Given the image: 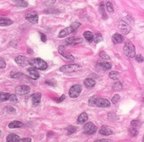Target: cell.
<instances>
[{"mask_svg":"<svg viewBox=\"0 0 144 142\" xmlns=\"http://www.w3.org/2000/svg\"><path fill=\"white\" fill-rule=\"evenodd\" d=\"M20 141H29V142H30L31 139H29V138H23V139H20Z\"/></svg>","mask_w":144,"mask_h":142,"instance_id":"46","label":"cell"},{"mask_svg":"<svg viewBox=\"0 0 144 142\" xmlns=\"http://www.w3.org/2000/svg\"><path fill=\"white\" fill-rule=\"evenodd\" d=\"M129 134L131 135V136H133V137L137 136V134H138V128L131 126L130 127V129H129Z\"/></svg>","mask_w":144,"mask_h":142,"instance_id":"28","label":"cell"},{"mask_svg":"<svg viewBox=\"0 0 144 142\" xmlns=\"http://www.w3.org/2000/svg\"><path fill=\"white\" fill-rule=\"evenodd\" d=\"M120 99V96L118 94H115L112 98V99H111V102H112L113 104H117L118 101Z\"/></svg>","mask_w":144,"mask_h":142,"instance_id":"37","label":"cell"},{"mask_svg":"<svg viewBox=\"0 0 144 142\" xmlns=\"http://www.w3.org/2000/svg\"><path fill=\"white\" fill-rule=\"evenodd\" d=\"M10 76H11V77H12V78L17 79V78H20V76H22V74L18 73V72H12V73L10 74Z\"/></svg>","mask_w":144,"mask_h":142,"instance_id":"36","label":"cell"},{"mask_svg":"<svg viewBox=\"0 0 144 142\" xmlns=\"http://www.w3.org/2000/svg\"><path fill=\"white\" fill-rule=\"evenodd\" d=\"M81 91H82V85H75L69 89V94L71 98H76L79 96Z\"/></svg>","mask_w":144,"mask_h":142,"instance_id":"4","label":"cell"},{"mask_svg":"<svg viewBox=\"0 0 144 142\" xmlns=\"http://www.w3.org/2000/svg\"><path fill=\"white\" fill-rule=\"evenodd\" d=\"M28 52H29V53H32V51H31V49H29V51H28Z\"/></svg>","mask_w":144,"mask_h":142,"instance_id":"47","label":"cell"},{"mask_svg":"<svg viewBox=\"0 0 144 142\" xmlns=\"http://www.w3.org/2000/svg\"><path fill=\"white\" fill-rule=\"evenodd\" d=\"M15 62L18 65H20V67H26L28 65L30 64V60H29L28 58L25 56H22V55H18L14 58Z\"/></svg>","mask_w":144,"mask_h":142,"instance_id":"5","label":"cell"},{"mask_svg":"<svg viewBox=\"0 0 144 142\" xmlns=\"http://www.w3.org/2000/svg\"><path fill=\"white\" fill-rule=\"evenodd\" d=\"M98 99H99V97H97L96 95H94V96H92L89 99V101H88V104H89L91 107H95L96 106V102H97V101H98Z\"/></svg>","mask_w":144,"mask_h":142,"instance_id":"24","label":"cell"},{"mask_svg":"<svg viewBox=\"0 0 144 142\" xmlns=\"http://www.w3.org/2000/svg\"><path fill=\"white\" fill-rule=\"evenodd\" d=\"M39 35H40V36H41V40H42V42H45V41H46V36H45V35L44 34V33H39Z\"/></svg>","mask_w":144,"mask_h":142,"instance_id":"45","label":"cell"},{"mask_svg":"<svg viewBox=\"0 0 144 142\" xmlns=\"http://www.w3.org/2000/svg\"><path fill=\"white\" fill-rule=\"evenodd\" d=\"M99 65L104 69H110L111 67H112L111 63H110V62H107V61H105V60H103V61H100Z\"/></svg>","mask_w":144,"mask_h":142,"instance_id":"25","label":"cell"},{"mask_svg":"<svg viewBox=\"0 0 144 142\" xmlns=\"http://www.w3.org/2000/svg\"><path fill=\"white\" fill-rule=\"evenodd\" d=\"M64 99H65V95H62V96L59 97V98H57V99H55V101L58 102V103H60V102L63 101Z\"/></svg>","mask_w":144,"mask_h":142,"instance_id":"43","label":"cell"},{"mask_svg":"<svg viewBox=\"0 0 144 142\" xmlns=\"http://www.w3.org/2000/svg\"><path fill=\"white\" fill-rule=\"evenodd\" d=\"M71 33H73V30H72L71 27L69 26L68 28H65V29H62L61 31L59 33V36H59L60 38H65V36H69V35L71 34Z\"/></svg>","mask_w":144,"mask_h":142,"instance_id":"15","label":"cell"},{"mask_svg":"<svg viewBox=\"0 0 144 142\" xmlns=\"http://www.w3.org/2000/svg\"><path fill=\"white\" fill-rule=\"evenodd\" d=\"M109 76H110V78H111L112 80H117L118 78H119V73L117 71H111L110 73V75H109Z\"/></svg>","mask_w":144,"mask_h":142,"instance_id":"27","label":"cell"},{"mask_svg":"<svg viewBox=\"0 0 144 142\" xmlns=\"http://www.w3.org/2000/svg\"><path fill=\"white\" fill-rule=\"evenodd\" d=\"M112 41H113V43L115 44V45L123 43V42H124V36H123L122 35L119 34V33H116L112 36Z\"/></svg>","mask_w":144,"mask_h":142,"instance_id":"17","label":"cell"},{"mask_svg":"<svg viewBox=\"0 0 144 142\" xmlns=\"http://www.w3.org/2000/svg\"><path fill=\"white\" fill-rule=\"evenodd\" d=\"M30 88L28 85H20L15 88V92L18 95H26L29 92Z\"/></svg>","mask_w":144,"mask_h":142,"instance_id":"9","label":"cell"},{"mask_svg":"<svg viewBox=\"0 0 144 142\" xmlns=\"http://www.w3.org/2000/svg\"><path fill=\"white\" fill-rule=\"evenodd\" d=\"M80 23L79 22H72L71 23V25H70V27H71V29L72 30H73V32H75L76 29H78V28L80 27Z\"/></svg>","mask_w":144,"mask_h":142,"instance_id":"33","label":"cell"},{"mask_svg":"<svg viewBox=\"0 0 144 142\" xmlns=\"http://www.w3.org/2000/svg\"><path fill=\"white\" fill-rule=\"evenodd\" d=\"M25 19L27 20H29V22L36 24V23H38V13H36V12L29 13L25 15Z\"/></svg>","mask_w":144,"mask_h":142,"instance_id":"10","label":"cell"},{"mask_svg":"<svg viewBox=\"0 0 144 142\" xmlns=\"http://www.w3.org/2000/svg\"><path fill=\"white\" fill-rule=\"evenodd\" d=\"M118 28H119V30L123 34H128L130 30H131V26L128 24V22H127L126 20H120Z\"/></svg>","mask_w":144,"mask_h":142,"instance_id":"7","label":"cell"},{"mask_svg":"<svg viewBox=\"0 0 144 142\" xmlns=\"http://www.w3.org/2000/svg\"><path fill=\"white\" fill-rule=\"evenodd\" d=\"M41 97H42V95L40 92H36V93L33 94L31 99H32V103H33L34 107H37L39 105L40 101H41Z\"/></svg>","mask_w":144,"mask_h":142,"instance_id":"14","label":"cell"},{"mask_svg":"<svg viewBox=\"0 0 144 142\" xmlns=\"http://www.w3.org/2000/svg\"><path fill=\"white\" fill-rule=\"evenodd\" d=\"M84 38L86 39L87 42H89V43H91V42L94 41V35L92 33L91 31H85L84 32Z\"/></svg>","mask_w":144,"mask_h":142,"instance_id":"20","label":"cell"},{"mask_svg":"<svg viewBox=\"0 0 144 142\" xmlns=\"http://www.w3.org/2000/svg\"><path fill=\"white\" fill-rule=\"evenodd\" d=\"M14 4L18 7H27L28 6V3L25 0H16Z\"/></svg>","mask_w":144,"mask_h":142,"instance_id":"26","label":"cell"},{"mask_svg":"<svg viewBox=\"0 0 144 142\" xmlns=\"http://www.w3.org/2000/svg\"><path fill=\"white\" fill-rule=\"evenodd\" d=\"M100 11H101V13L102 15V19H107V15L105 13V11H104V4L101 3L100 4Z\"/></svg>","mask_w":144,"mask_h":142,"instance_id":"31","label":"cell"},{"mask_svg":"<svg viewBox=\"0 0 144 142\" xmlns=\"http://www.w3.org/2000/svg\"><path fill=\"white\" fill-rule=\"evenodd\" d=\"M97 131V127L92 123H86L84 126V132L87 135H92Z\"/></svg>","mask_w":144,"mask_h":142,"instance_id":"6","label":"cell"},{"mask_svg":"<svg viewBox=\"0 0 144 142\" xmlns=\"http://www.w3.org/2000/svg\"><path fill=\"white\" fill-rule=\"evenodd\" d=\"M80 67L78 64H69L60 67V71L63 73H72V72L78 71Z\"/></svg>","mask_w":144,"mask_h":142,"instance_id":"3","label":"cell"},{"mask_svg":"<svg viewBox=\"0 0 144 142\" xmlns=\"http://www.w3.org/2000/svg\"><path fill=\"white\" fill-rule=\"evenodd\" d=\"M58 52H59L60 54H61L62 57H64L66 60H75V58H74L73 55L66 52L65 47L63 45H60L59 47H58Z\"/></svg>","mask_w":144,"mask_h":142,"instance_id":"8","label":"cell"},{"mask_svg":"<svg viewBox=\"0 0 144 142\" xmlns=\"http://www.w3.org/2000/svg\"><path fill=\"white\" fill-rule=\"evenodd\" d=\"M20 137L18 135H16L14 133L9 134L7 137H6V141L7 142H11V141H20Z\"/></svg>","mask_w":144,"mask_h":142,"instance_id":"22","label":"cell"},{"mask_svg":"<svg viewBox=\"0 0 144 142\" xmlns=\"http://www.w3.org/2000/svg\"><path fill=\"white\" fill-rule=\"evenodd\" d=\"M23 126V123L20 121H13L12 123H10L8 124V127L9 128H20V127H22Z\"/></svg>","mask_w":144,"mask_h":142,"instance_id":"23","label":"cell"},{"mask_svg":"<svg viewBox=\"0 0 144 142\" xmlns=\"http://www.w3.org/2000/svg\"><path fill=\"white\" fill-rule=\"evenodd\" d=\"M135 60H137L138 62H143L144 61V59H143V57L141 56V54H138V55H136L135 56Z\"/></svg>","mask_w":144,"mask_h":142,"instance_id":"42","label":"cell"},{"mask_svg":"<svg viewBox=\"0 0 144 142\" xmlns=\"http://www.w3.org/2000/svg\"><path fill=\"white\" fill-rule=\"evenodd\" d=\"M96 106L100 108H109L110 106V102L106 99H101L99 98L96 102Z\"/></svg>","mask_w":144,"mask_h":142,"instance_id":"11","label":"cell"},{"mask_svg":"<svg viewBox=\"0 0 144 142\" xmlns=\"http://www.w3.org/2000/svg\"><path fill=\"white\" fill-rule=\"evenodd\" d=\"M84 85L88 88V89H92L95 85V81L92 78H86L84 81Z\"/></svg>","mask_w":144,"mask_h":142,"instance_id":"18","label":"cell"},{"mask_svg":"<svg viewBox=\"0 0 144 142\" xmlns=\"http://www.w3.org/2000/svg\"><path fill=\"white\" fill-rule=\"evenodd\" d=\"M102 36H101V33H96L94 35V43H96V44H98L100 43L101 41H102Z\"/></svg>","mask_w":144,"mask_h":142,"instance_id":"29","label":"cell"},{"mask_svg":"<svg viewBox=\"0 0 144 142\" xmlns=\"http://www.w3.org/2000/svg\"><path fill=\"white\" fill-rule=\"evenodd\" d=\"M88 120V115L85 112H84L82 114H80V115L78 118V123L79 124H83V123H86V121Z\"/></svg>","mask_w":144,"mask_h":142,"instance_id":"19","label":"cell"},{"mask_svg":"<svg viewBox=\"0 0 144 142\" xmlns=\"http://www.w3.org/2000/svg\"><path fill=\"white\" fill-rule=\"evenodd\" d=\"M11 24H13V20L7 18H1L0 20V25L2 27H6V26H10Z\"/></svg>","mask_w":144,"mask_h":142,"instance_id":"21","label":"cell"},{"mask_svg":"<svg viewBox=\"0 0 144 142\" xmlns=\"http://www.w3.org/2000/svg\"><path fill=\"white\" fill-rule=\"evenodd\" d=\"M122 83H120V82H116L113 85V89L115 90V91H120V90H122Z\"/></svg>","mask_w":144,"mask_h":142,"instance_id":"32","label":"cell"},{"mask_svg":"<svg viewBox=\"0 0 144 142\" xmlns=\"http://www.w3.org/2000/svg\"><path fill=\"white\" fill-rule=\"evenodd\" d=\"M83 42L82 38H69L66 40L67 45H78V44H80Z\"/></svg>","mask_w":144,"mask_h":142,"instance_id":"16","label":"cell"},{"mask_svg":"<svg viewBox=\"0 0 144 142\" xmlns=\"http://www.w3.org/2000/svg\"><path fill=\"white\" fill-rule=\"evenodd\" d=\"M106 7H107V10L110 12V13H113L114 12L113 6H112V4H111L110 2H108V3L106 4Z\"/></svg>","mask_w":144,"mask_h":142,"instance_id":"38","label":"cell"},{"mask_svg":"<svg viewBox=\"0 0 144 142\" xmlns=\"http://www.w3.org/2000/svg\"><path fill=\"white\" fill-rule=\"evenodd\" d=\"M9 101H10L11 102H14V103H16V102H18V99H17V97H16V95L10 94V97H9Z\"/></svg>","mask_w":144,"mask_h":142,"instance_id":"40","label":"cell"},{"mask_svg":"<svg viewBox=\"0 0 144 142\" xmlns=\"http://www.w3.org/2000/svg\"><path fill=\"white\" fill-rule=\"evenodd\" d=\"M30 65L37 67L38 69H40V70H45V69H47V63L45 60L39 59V58H36V59L30 60Z\"/></svg>","mask_w":144,"mask_h":142,"instance_id":"2","label":"cell"},{"mask_svg":"<svg viewBox=\"0 0 144 142\" xmlns=\"http://www.w3.org/2000/svg\"><path fill=\"white\" fill-rule=\"evenodd\" d=\"M0 60H1V65H0V67H1V69H4V67H6V61H4V59L3 58H1V59H0Z\"/></svg>","mask_w":144,"mask_h":142,"instance_id":"44","label":"cell"},{"mask_svg":"<svg viewBox=\"0 0 144 142\" xmlns=\"http://www.w3.org/2000/svg\"><path fill=\"white\" fill-rule=\"evenodd\" d=\"M140 125H141V123H140V121H138V120H133L131 122V126L138 128Z\"/></svg>","mask_w":144,"mask_h":142,"instance_id":"39","label":"cell"},{"mask_svg":"<svg viewBox=\"0 0 144 142\" xmlns=\"http://www.w3.org/2000/svg\"><path fill=\"white\" fill-rule=\"evenodd\" d=\"M124 52L128 58H135V47L131 42H126L124 45Z\"/></svg>","mask_w":144,"mask_h":142,"instance_id":"1","label":"cell"},{"mask_svg":"<svg viewBox=\"0 0 144 142\" xmlns=\"http://www.w3.org/2000/svg\"><path fill=\"white\" fill-rule=\"evenodd\" d=\"M6 110L7 111L8 113H12V114H14L16 112V110L13 108H12L11 106H7L6 107Z\"/></svg>","mask_w":144,"mask_h":142,"instance_id":"41","label":"cell"},{"mask_svg":"<svg viewBox=\"0 0 144 142\" xmlns=\"http://www.w3.org/2000/svg\"><path fill=\"white\" fill-rule=\"evenodd\" d=\"M28 71H29V75H30L31 77L35 79V80L39 78V72L38 71V69H37V67L32 66V67L28 69Z\"/></svg>","mask_w":144,"mask_h":142,"instance_id":"12","label":"cell"},{"mask_svg":"<svg viewBox=\"0 0 144 142\" xmlns=\"http://www.w3.org/2000/svg\"><path fill=\"white\" fill-rule=\"evenodd\" d=\"M142 140H143V142H144V137H143V139H142Z\"/></svg>","mask_w":144,"mask_h":142,"instance_id":"48","label":"cell"},{"mask_svg":"<svg viewBox=\"0 0 144 142\" xmlns=\"http://www.w3.org/2000/svg\"><path fill=\"white\" fill-rule=\"evenodd\" d=\"M9 97H10V94L6 93V92H1V93H0V99H1V101H7V99H9Z\"/></svg>","mask_w":144,"mask_h":142,"instance_id":"30","label":"cell"},{"mask_svg":"<svg viewBox=\"0 0 144 142\" xmlns=\"http://www.w3.org/2000/svg\"><path fill=\"white\" fill-rule=\"evenodd\" d=\"M100 57L101 58V59H103V60H109L110 59V56H109L108 54H107V52H100Z\"/></svg>","mask_w":144,"mask_h":142,"instance_id":"35","label":"cell"},{"mask_svg":"<svg viewBox=\"0 0 144 142\" xmlns=\"http://www.w3.org/2000/svg\"><path fill=\"white\" fill-rule=\"evenodd\" d=\"M99 132L101 135H105V136H110V135H112L113 134V131H112V130H111L109 126H104V125L100 128Z\"/></svg>","mask_w":144,"mask_h":142,"instance_id":"13","label":"cell"},{"mask_svg":"<svg viewBox=\"0 0 144 142\" xmlns=\"http://www.w3.org/2000/svg\"><path fill=\"white\" fill-rule=\"evenodd\" d=\"M67 131H68V134L70 135V134L74 133V132H76V128L72 126V125H69V126L67 127Z\"/></svg>","mask_w":144,"mask_h":142,"instance_id":"34","label":"cell"}]
</instances>
